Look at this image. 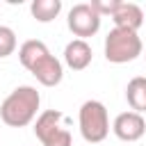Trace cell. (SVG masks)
<instances>
[{"label":"cell","instance_id":"obj_2","mask_svg":"<svg viewBox=\"0 0 146 146\" xmlns=\"http://www.w3.org/2000/svg\"><path fill=\"white\" fill-rule=\"evenodd\" d=\"M41 105V94L32 84L16 87L0 105V119L9 128H25L36 119Z\"/></svg>","mask_w":146,"mask_h":146},{"label":"cell","instance_id":"obj_10","mask_svg":"<svg viewBox=\"0 0 146 146\" xmlns=\"http://www.w3.org/2000/svg\"><path fill=\"white\" fill-rule=\"evenodd\" d=\"M125 100L130 105L132 112L137 114H144L146 112V78L144 75H137L128 82L125 87Z\"/></svg>","mask_w":146,"mask_h":146},{"label":"cell","instance_id":"obj_1","mask_svg":"<svg viewBox=\"0 0 146 146\" xmlns=\"http://www.w3.org/2000/svg\"><path fill=\"white\" fill-rule=\"evenodd\" d=\"M21 64L43 84V87H57L64 78L62 62L48 50V46L39 39H27L18 48Z\"/></svg>","mask_w":146,"mask_h":146},{"label":"cell","instance_id":"obj_11","mask_svg":"<svg viewBox=\"0 0 146 146\" xmlns=\"http://www.w3.org/2000/svg\"><path fill=\"white\" fill-rule=\"evenodd\" d=\"M59 11H62V0H32V5H30V14L39 23L55 21L59 16Z\"/></svg>","mask_w":146,"mask_h":146},{"label":"cell","instance_id":"obj_7","mask_svg":"<svg viewBox=\"0 0 146 146\" xmlns=\"http://www.w3.org/2000/svg\"><path fill=\"white\" fill-rule=\"evenodd\" d=\"M112 132L121 139V141H137L144 137L146 132V121L141 114L128 110V112H121L116 114L114 123H112Z\"/></svg>","mask_w":146,"mask_h":146},{"label":"cell","instance_id":"obj_9","mask_svg":"<svg viewBox=\"0 0 146 146\" xmlns=\"http://www.w3.org/2000/svg\"><path fill=\"white\" fill-rule=\"evenodd\" d=\"M114 21V27H121V30H130V32H137L141 25H144V11L139 5L135 2H121L116 14L112 16Z\"/></svg>","mask_w":146,"mask_h":146},{"label":"cell","instance_id":"obj_13","mask_svg":"<svg viewBox=\"0 0 146 146\" xmlns=\"http://www.w3.org/2000/svg\"><path fill=\"white\" fill-rule=\"evenodd\" d=\"M121 0H91V7L98 11V16H114L116 9H119Z\"/></svg>","mask_w":146,"mask_h":146},{"label":"cell","instance_id":"obj_12","mask_svg":"<svg viewBox=\"0 0 146 146\" xmlns=\"http://www.w3.org/2000/svg\"><path fill=\"white\" fill-rule=\"evenodd\" d=\"M18 41H16V32L9 25H0V59L14 55Z\"/></svg>","mask_w":146,"mask_h":146},{"label":"cell","instance_id":"obj_5","mask_svg":"<svg viewBox=\"0 0 146 146\" xmlns=\"http://www.w3.org/2000/svg\"><path fill=\"white\" fill-rule=\"evenodd\" d=\"M34 137L41 146H73V135L64 123L59 110H46L34 121Z\"/></svg>","mask_w":146,"mask_h":146},{"label":"cell","instance_id":"obj_14","mask_svg":"<svg viewBox=\"0 0 146 146\" xmlns=\"http://www.w3.org/2000/svg\"><path fill=\"white\" fill-rule=\"evenodd\" d=\"M144 57H146V55H144Z\"/></svg>","mask_w":146,"mask_h":146},{"label":"cell","instance_id":"obj_8","mask_svg":"<svg viewBox=\"0 0 146 146\" xmlns=\"http://www.w3.org/2000/svg\"><path fill=\"white\" fill-rule=\"evenodd\" d=\"M94 59V50L84 39H73L64 48V64L73 71H84Z\"/></svg>","mask_w":146,"mask_h":146},{"label":"cell","instance_id":"obj_3","mask_svg":"<svg viewBox=\"0 0 146 146\" xmlns=\"http://www.w3.org/2000/svg\"><path fill=\"white\" fill-rule=\"evenodd\" d=\"M80 135L87 144H100L110 135V114L100 100H84L78 112Z\"/></svg>","mask_w":146,"mask_h":146},{"label":"cell","instance_id":"obj_4","mask_svg":"<svg viewBox=\"0 0 146 146\" xmlns=\"http://www.w3.org/2000/svg\"><path fill=\"white\" fill-rule=\"evenodd\" d=\"M144 50V43L137 32L112 27L105 36V59L112 64H128L135 62Z\"/></svg>","mask_w":146,"mask_h":146},{"label":"cell","instance_id":"obj_6","mask_svg":"<svg viewBox=\"0 0 146 146\" xmlns=\"http://www.w3.org/2000/svg\"><path fill=\"white\" fill-rule=\"evenodd\" d=\"M66 25H68V30L78 39H84L87 41V36H94L100 30V16L91 7V2H78V5L71 7L68 18H66Z\"/></svg>","mask_w":146,"mask_h":146}]
</instances>
